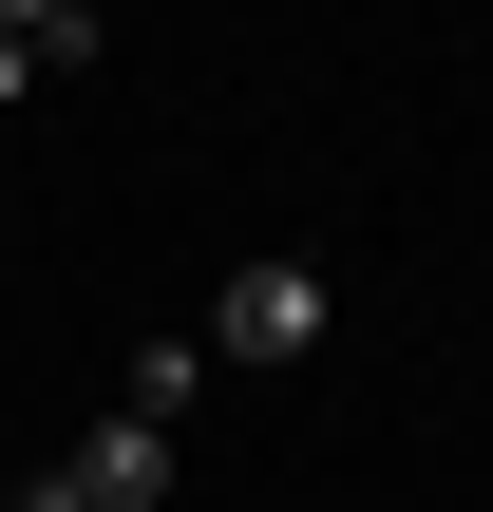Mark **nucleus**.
<instances>
[{
  "instance_id": "7ed1b4c3",
  "label": "nucleus",
  "mask_w": 493,
  "mask_h": 512,
  "mask_svg": "<svg viewBox=\"0 0 493 512\" xmlns=\"http://www.w3.org/2000/svg\"><path fill=\"white\" fill-rule=\"evenodd\" d=\"M190 399H209V342H133V361H114V418H152V437H171Z\"/></svg>"
},
{
  "instance_id": "f03ea898",
  "label": "nucleus",
  "mask_w": 493,
  "mask_h": 512,
  "mask_svg": "<svg viewBox=\"0 0 493 512\" xmlns=\"http://www.w3.org/2000/svg\"><path fill=\"white\" fill-rule=\"evenodd\" d=\"M76 57H95L76 0H0V95H38V76H76Z\"/></svg>"
},
{
  "instance_id": "f257e3e1",
  "label": "nucleus",
  "mask_w": 493,
  "mask_h": 512,
  "mask_svg": "<svg viewBox=\"0 0 493 512\" xmlns=\"http://www.w3.org/2000/svg\"><path fill=\"white\" fill-rule=\"evenodd\" d=\"M304 342H323V285H304V266H247V285L209 304V361H304Z\"/></svg>"
},
{
  "instance_id": "20e7f679",
  "label": "nucleus",
  "mask_w": 493,
  "mask_h": 512,
  "mask_svg": "<svg viewBox=\"0 0 493 512\" xmlns=\"http://www.w3.org/2000/svg\"><path fill=\"white\" fill-rule=\"evenodd\" d=\"M38 512H57V494H38Z\"/></svg>"
}]
</instances>
